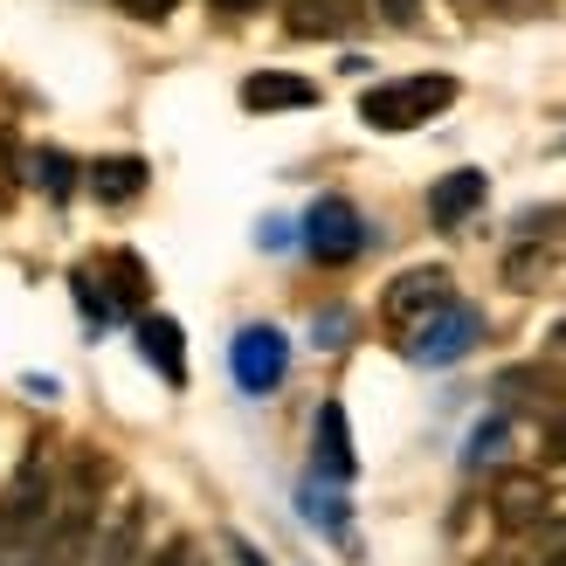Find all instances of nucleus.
Segmentation results:
<instances>
[{
	"instance_id": "1",
	"label": "nucleus",
	"mask_w": 566,
	"mask_h": 566,
	"mask_svg": "<svg viewBox=\"0 0 566 566\" xmlns=\"http://www.w3.org/2000/svg\"><path fill=\"white\" fill-rule=\"evenodd\" d=\"M49 518H55V470H49V457H28L14 470V484L0 491V566L35 559Z\"/></svg>"
},
{
	"instance_id": "2",
	"label": "nucleus",
	"mask_w": 566,
	"mask_h": 566,
	"mask_svg": "<svg viewBox=\"0 0 566 566\" xmlns=\"http://www.w3.org/2000/svg\"><path fill=\"white\" fill-rule=\"evenodd\" d=\"M457 104V76H394V83H374V91L359 97V118L374 125V132H415V125H429L436 111Z\"/></svg>"
},
{
	"instance_id": "3",
	"label": "nucleus",
	"mask_w": 566,
	"mask_h": 566,
	"mask_svg": "<svg viewBox=\"0 0 566 566\" xmlns=\"http://www.w3.org/2000/svg\"><path fill=\"white\" fill-rule=\"evenodd\" d=\"M97 476H104V463H91V470H76V497L70 504H55V518H49V532H42V546H35V559L28 566H91V539H97Z\"/></svg>"
},
{
	"instance_id": "4",
	"label": "nucleus",
	"mask_w": 566,
	"mask_h": 566,
	"mask_svg": "<svg viewBox=\"0 0 566 566\" xmlns=\"http://www.w3.org/2000/svg\"><path fill=\"white\" fill-rule=\"evenodd\" d=\"M476 332H484V318H476L470 304H442V311H429L421 325H408V359L415 366H457L470 346H476Z\"/></svg>"
},
{
	"instance_id": "5",
	"label": "nucleus",
	"mask_w": 566,
	"mask_h": 566,
	"mask_svg": "<svg viewBox=\"0 0 566 566\" xmlns=\"http://www.w3.org/2000/svg\"><path fill=\"white\" fill-rule=\"evenodd\" d=\"M304 249L318 263H353L359 249H366V221H359V208L346 201V193L311 201V214H304Z\"/></svg>"
},
{
	"instance_id": "6",
	"label": "nucleus",
	"mask_w": 566,
	"mask_h": 566,
	"mask_svg": "<svg viewBox=\"0 0 566 566\" xmlns=\"http://www.w3.org/2000/svg\"><path fill=\"white\" fill-rule=\"evenodd\" d=\"M229 374L242 394H270L283 387V374H291V346H283L276 325H242L235 346H229Z\"/></svg>"
},
{
	"instance_id": "7",
	"label": "nucleus",
	"mask_w": 566,
	"mask_h": 566,
	"mask_svg": "<svg viewBox=\"0 0 566 566\" xmlns=\"http://www.w3.org/2000/svg\"><path fill=\"white\" fill-rule=\"evenodd\" d=\"M442 304H457V297H449V270L421 263V270H408V276H394L387 318H394V325H421V318H429V311H442Z\"/></svg>"
},
{
	"instance_id": "8",
	"label": "nucleus",
	"mask_w": 566,
	"mask_h": 566,
	"mask_svg": "<svg viewBox=\"0 0 566 566\" xmlns=\"http://www.w3.org/2000/svg\"><path fill=\"white\" fill-rule=\"evenodd\" d=\"M242 104L249 111H311L318 104V83L291 76V70H256V76H242Z\"/></svg>"
},
{
	"instance_id": "9",
	"label": "nucleus",
	"mask_w": 566,
	"mask_h": 566,
	"mask_svg": "<svg viewBox=\"0 0 566 566\" xmlns=\"http://www.w3.org/2000/svg\"><path fill=\"white\" fill-rule=\"evenodd\" d=\"M484 193H491V180L476 174V166H463V174H449V180L429 187V221L436 229H457V221H470L476 208H484Z\"/></svg>"
},
{
	"instance_id": "10",
	"label": "nucleus",
	"mask_w": 566,
	"mask_h": 566,
	"mask_svg": "<svg viewBox=\"0 0 566 566\" xmlns=\"http://www.w3.org/2000/svg\"><path fill=\"white\" fill-rule=\"evenodd\" d=\"M187 338H180V325L174 318H138V353H146V366L166 380V387H187Z\"/></svg>"
},
{
	"instance_id": "11",
	"label": "nucleus",
	"mask_w": 566,
	"mask_h": 566,
	"mask_svg": "<svg viewBox=\"0 0 566 566\" xmlns=\"http://www.w3.org/2000/svg\"><path fill=\"white\" fill-rule=\"evenodd\" d=\"M353 470H359V457H353V436H346V408L325 401V408H318V476L346 484Z\"/></svg>"
},
{
	"instance_id": "12",
	"label": "nucleus",
	"mask_w": 566,
	"mask_h": 566,
	"mask_svg": "<svg viewBox=\"0 0 566 566\" xmlns=\"http://www.w3.org/2000/svg\"><path fill=\"white\" fill-rule=\"evenodd\" d=\"M138 546H146V512L125 504V512L111 518V532L91 546V566H138Z\"/></svg>"
},
{
	"instance_id": "13",
	"label": "nucleus",
	"mask_w": 566,
	"mask_h": 566,
	"mask_svg": "<svg viewBox=\"0 0 566 566\" xmlns=\"http://www.w3.org/2000/svg\"><path fill=\"white\" fill-rule=\"evenodd\" d=\"M91 193L97 201H132V193H146V159H132V153L91 159Z\"/></svg>"
},
{
	"instance_id": "14",
	"label": "nucleus",
	"mask_w": 566,
	"mask_h": 566,
	"mask_svg": "<svg viewBox=\"0 0 566 566\" xmlns=\"http://www.w3.org/2000/svg\"><path fill=\"white\" fill-rule=\"evenodd\" d=\"M297 35H346L359 21V0H283Z\"/></svg>"
},
{
	"instance_id": "15",
	"label": "nucleus",
	"mask_w": 566,
	"mask_h": 566,
	"mask_svg": "<svg viewBox=\"0 0 566 566\" xmlns=\"http://www.w3.org/2000/svg\"><path fill=\"white\" fill-rule=\"evenodd\" d=\"M497 518L504 525H539L546 518V484L539 476H504L497 484Z\"/></svg>"
},
{
	"instance_id": "16",
	"label": "nucleus",
	"mask_w": 566,
	"mask_h": 566,
	"mask_svg": "<svg viewBox=\"0 0 566 566\" xmlns=\"http://www.w3.org/2000/svg\"><path fill=\"white\" fill-rule=\"evenodd\" d=\"M138 297H146V263L111 256V311H132Z\"/></svg>"
},
{
	"instance_id": "17",
	"label": "nucleus",
	"mask_w": 566,
	"mask_h": 566,
	"mask_svg": "<svg viewBox=\"0 0 566 566\" xmlns=\"http://www.w3.org/2000/svg\"><path fill=\"white\" fill-rule=\"evenodd\" d=\"M35 166H42V187L55 193V201H70V193H76V159L70 153H35Z\"/></svg>"
},
{
	"instance_id": "18",
	"label": "nucleus",
	"mask_w": 566,
	"mask_h": 566,
	"mask_svg": "<svg viewBox=\"0 0 566 566\" xmlns=\"http://www.w3.org/2000/svg\"><path fill=\"white\" fill-rule=\"evenodd\" d=\"M539 566H566V518H539Z\"/></svg>"
},
{
	"instance_id": "19",
	"label": "nucleus",
	"mask_w": 566,
	"mask_h": 566,
	"mask_svg": "<svg viewBox=\"0 0 566 566\" xmlns=\"http://www.w3.org/2000/svg\"><path fill=\"white\" fill-rule=\"evenodd\" d=\"M374 14H380L387 28H415V21H421V0H374Z\"/></svg>"
},
{
	"instance_id": "20",
	"label": "nucleus",
	"mask_w": 566,
	"mask_h": 566,
	"mask_svg": "<svg viewBox=\"0 0 566 566\" xmlns=\"http://www.w3.org/2000/svg\"><path fill=\"white\" fill-rule=\"evenodd\" d=\"M146 566H201V553H193V539H166Z\"/></svg>"
},
{
	"instance_id": "21",
	"label": "nucleus",
	"mask_w": 566,
	"mask_h": 566,
	"mask_svg": "<svg viewBox=\"0 0 566 566\" xmlns=\"http://www.w3.org/2000/svg\"><path fill=\"white\" fill-rule=\"evenodd\" d=\"M304 504H311V518H318L325 532H338V525H346V512H338V497H318V491L304 484Z\"/></svg>"
},
{
	"instance_id": "22",
	"label": "nucleus",
	"mask_w": 566,
	"mask_h": 566,
	"mask_svg": "<svg viewBox=\"0 0 566 566\" xmlns=\"http://www.w3.org/2000/svg\"><path fill=\"white\" fill-rule=\"evenodd\" d=\"M118 8H125V14H138V21H166V14L180 8V0H118Z\"/></svg>"
},
{
	"instance_id": "23",
	"label": "nucleus",
	"mask_w": 566,
	"mask_h": 566,
	"mask_svg": "<svg viewBox=\"0 0 566 566\" xmlns=\"http://www.w3.org/2000/svg\"><path fill=\"white\" fill-rule=\"evenodd\" d=\"M504 442V421H491V429H476V442H470V463H491V449Z\"/></svg>"
},
{
	"instance_id": "24",
	"label": "nucleus",
	"mask_w": 566,
	"mask_h": 566,
	"mask_svg": "<svg viewBox=\"0 0 566 566\" xmlns=\"http://www.w3.org/2000/svg\"><path fill=\"white\" fill-rule=\"evenodd\" d=\"M208 8H214V14H256L263 0H208Z\"/></svg>"
},
{
	"instance_id": "25",
	"label": "nucleus",
	"mask_w": 566,
	"mask_h": 566,
	"mask_svg": "<svg viewBox=\"0 0 566 566\" xmlns=\"http://www.w3.org/2000/svg\"><path fill=\"white\" fill-rule=\"evenodd\" d=\"M546 457H566V421H553V429H546Z\"/></svg>"
},
{
	"instance_id": "26",
	"label": "nucleus",
	"mask_w": 566,
	"mask_h": 566,
	"mask_svg": "<svg viewBox=\"0 0 566 566\" xmlns=\"http://www.w3.org/2000/svg\"><path fill=\"white\" fill-rule=\"evenodd\" d=\"M235 559H242V566H263V553L249 546V539H235Z\"/></svg>"
},
{
	"instance_id": "27",
	"label": "nucleus",
	"mask_w": 566,
	"mask_h": 566,
	"mask_svg": "<svg viewBox=\"0 0 566 566\" xmlns=\"http://www.w3.org/2000/svg\"><path fill=\"white\" fill-rule=\"evenodd\" d=\"M463 8H470V0H463Z\"/></svg>"
}]
</instances>
